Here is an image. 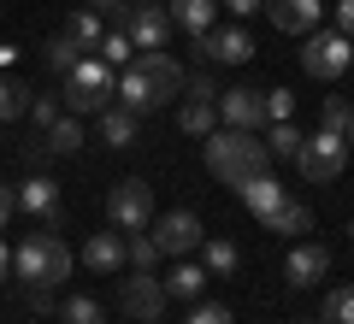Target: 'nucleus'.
<instances>
[{
    "label": "nucleus",
    "instance_id": "a211bd4d",
    "mask_svg": "<svg viewBox=\"0 0 354 324\" xmlns=\"http://www.w3.org/2000/svg\"><path fill=\"white\" fill-rule=\"evenodd\" d=\"M165 12H171V24H177V30H189V36L201 41L207 30H213V18H218V0H171Z\"/></svg>",
    "mask_w": 354,
    "mask_h": 324
},
{
    "label": "nucleus",
    "instance_id": "f704fd0d",
    "mask_svg": "<svg viewBox=\"0 0 354 324\" xmlns=\"http://www.w3.org/2000/svg\"><path fill=\"white\" fill-rule=\"evenodd\" d=\"M30 118H36V130H53L59 124V100L53 95H30Z\"/></svg>",
    "mask_w": 354,
    "mask_h": 324
},
{
    "label": "nucleus",
    "instance_id": "ea45409f",
    "mask_svg": "<svg viewBox=\"0 0 354 324\" xmlns=\"http://www.w3.org/2000/svg\"><path fill=\"white\" fill-rule=\"evenodd\" d=\"M260 6H266V0H225V12H230V18H254Z\"/></svg>",
    "mask_w": 354,
    "mask_h": 324
},
{
    "label": "nucleus",
    "instance_id": "72a5a7b5",
    "mask_svg": "<svg viewBox=\"0 0 354 324\" xmlns=\"http://www.w3.org/2000/svg\"><path fill=\"white\" fill-rule=\"evenodd\" d=\"M183 324H236V318H230V307H218V301H195Z\"/></svg>",
    "mask_w": 354,
    "mask_h": 324
},
{
    "label": "nucleus",
    "instance_id": "1a4fd4ad",
    "mask_svg": "<svg viewBox=\"0 0 354 324\" xmlns=\"http://www.w3.org/2000/svg\"><path fill=\"white\" fill-rule=\"evenodd\" d=\"M118 30H124L130 41H136L142 53L148 48H165V41H171V12H165L160 0H136V6H124V18H118Z\"/></svg>",
    "mask_w": 354,
    "mask_h": 324
},
{
    "label": "nucleus",
    "instance_id": "f3484780",
    "mask_svg": "<svg viewBox=\"0 0 354 324\" xmlns=\"http://www.w3.org/2000/svg\"><path fill=\"white\" fill-rule=\"evenodd\" d=\"M236 195H242V207H248L254 218H260V225L283 207V200H290V195H283V183H278V177H266V171H260V177H248V183H242Z\"/></svg>",
    "mask_w": 354,
    "mask_h": 324
},
{
    "label": "nucleus",
    "instance_id": "393cba45",
    "mask_svg": "<svg viewBox=\"0 0 354 324\" xmlns=\"http://www.w3.org/2000/svg\"><path fill=\"white\" fill-rule=\"evenodd\" d=\"M124 254H130V271H153V265L165 260L160 242H153L148 230H130V236H124Z\"/></svg>",
    "mask_w": 354,
    "mask_h": 324
},
{
    "label": "nucleus",
    "instance_id": "5701e85b",
    "mask_svg": "<svg viewBox=\"0 0 354 324\" xmlns=\"http://www.w3.org/2000/svg\"><path fill=\"white\" fill-rule=\"evenodd\" d=\"M65 36L77 41V48H101V36H106V24H101V12H95V6H77L71 12V24H65Z\"/></svg>",
    "mask_w": 354,
    "mask_h": 324
},
{
    "label": "nucleus",
    "instance_id": "f03ea898",
    "mask_svg": "<svg viewBox=\"0 0 354 324\" xmlns=\"http://www.w3.org/2000/svg\"><path fill=\"white\" fill-rule=\"evenodd\" d=\"M266 165H272V148L260 142V130H230V124H218L213 136H207V171H213L218 183L242 189L248 177H260Z\"/></svg>",
    "mask_w": 354,
    "mask_h": 324
},
{
    "label": "nucleus",
    "instance_id": "aec40b11",
    "mask_svg": "<svg viewBox=\"0 0 354 324\" xmlns=\"http://www.w3.org/2000/svg\"><path fill=\"white\" fill-rule=\"evenodd\" d=\"M266 230H272V236H307V230H313V207H307V200H283V207L266 218Z\"/></svg>",
    "mask_w": 354,
    "mask_h": 324
},
{
    "label": "nucleus",
    "instance_id": "dca6fc26",
    "mask_svg": "<svg viewBox=\"0 0 354 324\" xmlns=\"http://www.w3.org/2000/svg\"><path fill=\"white\" fill-rule=\"evenodd\" d=\"M201 53H207V59H213V65H242V59H248V53H254V41H248V30H207V36H201Z\"/></svg>",
    "mask_w": 354,
    "mask_h": 324
},
{
    "label": "nucleus",
    "instance_id": "79ce46f5",
    "mask_svg": "<svg viewBox=\"0 0 354 324\" xmlns=\"http://www.w3.org/2000/svg\"><path fill=\"white\" fill-rule=\"evenodd\" d=\"M30 312H53V295H48V289H30Z\"/></svg>",
    "mask_w": 354,
    "mask_h": 324
},
{
    "label": "nucleus",
    "instance_id": "ddd939ff",
    "mask_svg": "<svg viewBox=\"0 0 354 324\" xmlns=\"http://www.w3.org/2000/svg\"><path fill=\"white\" fill-rule=\"evenodd\" d=\"M83 265H88V271H101V277L124 271V265H130V254H124V230H95V236L83 242Z\"/></svg>",
    "mask_w": 354,
    "mask_h": 324
},
{
    "label": "nucleus",
    "instance_id": "39448f33",
    "mask_svg": "<svg viewBox=\"0 0 354 324\" xmlns=\"http://www.w3.org/2000/svg\"><path fill=\"white\" fill-rule=\"evenodd\" d=\"M301 71H307V77H319V83H337L342 71H354V41L342 36V30H307Z\"/></svg>",
    "mask_w": 354,
    "mask_h": 324
},
{
    "label": "nucleus",
    "instance_id": "a18cd8bd",
    "mask_svg": "<svg viewBox=\"0 0 354 324\" xmlns=\"http://www.w3.org/2000/svg\"><path fill=\"white\" fill-rule=\"evenodd\" d=\"M301 324H313V318H301Z\"/></svg>",
    "mask_w": 354,
    "mask_h": 324
},
{
    "label": "nucleus",
    "instance_id": "e433bc0d",
    "mask_svg": "<svg viewBox=\"0 0 354 324\" xmlns=\"http://www.w3.org/2000/svg\"><path fill=\"white\" fill-rule=\"evenodd\" d=\"M12 212H18V183H0V230H6Z\"/></svg>",
    "mask_w": 354,
    "mask_h": 324
},
{
    "label": "nucleus",
    "instance_id": "bb28decb",
    "mask_svg": "<svg viewBox=\"0 0 354 324\" xmlns=\"http://www.w3.org/2000/svg\"><path fill=\"white\" fill-rule=\"evenodd\" d=\"M41 136H48L53 153H71V148H83V118H77V113H59V124L41 130Z\"/></svg>",
    "mask_w": 354,
    "mask_h": 324
},
{
    "label": "nucleus",
    "instance_id": "4be33fe9",
    "mask_svg": "<svg viewBox=\"0 0 354 324\" xmlns=\"http://www.w3.org/2000/svg\"><path fill=\"white\" fill-rule=\"evenodd\" d=\"M201 265H207V277H230V271L242 265V254H236V242L207 236V242H201Z\"/></svg>",
    "mask_w": 354,
    "mask_h": 324
},
{
    "label": "nucleus",
    "instance_id": "cd10ccee",
    "mask_svg": "<svg viewBox=\"0 0 354 324\" xmlns=\"http://www.w3.org/2000/svg\"><path fill=\"white\" fill-rule=\"evenodd\" d=\"M59 324H106V312H101V301L71 295V301H59Z\"/></svg>",
    "mask_w": 354,
    "mask_h": 324
},
{
    "label": "nucleus",
    "instance_id": "4468645a",
    "mask_svg": "<svg viewBox=\"0 0 354 324\" xmlns=\"http://www.w3.org/2000/svg\"><path fill=\"white\" fill-rule=\"evenodd\" d=\"M325 271H330V248H325V242H295V248H290V265H283V277H290L295 289H313Z\"/></svg>",
    "mask_w": 354,
    "mask_h": 324
},
{
    "label": "nucleus",
    "instance_id": "c756f323",
    "mask_svg": "<svg viewBox=\"0 0 354 324\" xmlns=\"http://www.w3.org/2000/svg\"><path fill=\"white\" fill-rule=\"evenodd\" d=\"M130 48H136V41H130L124 30L113 24V30H106V36H101V48H95V53H101V59L113 65V71H124V65H130Z\"/></svg>",
    "mask_w": 354,
    "mask_h": 324
},
{
    "label": "nucleus",
    "instance_id": "20e7f679",
    "mask_svg": "<svg viewBox=\"0 0 354 324\" xmlns=\"http://www.w3.org/2000/svg\"><path fill=\"white\" fill-rule=\"evenodd\" d=\"M59 95H65V106H71L77 118H88V113H106V100L118 95V71L101 59V53H83V59H77L71 71L59 77Z\"/></svg>",
    "mask_w": 354,
    "mask_h": 324
},
{
    "label": "nucleus",
    "instance_id": "7c9ffc66",
    "mask_svg": "<svg viewBox=\"0 0 354 324\" xmlns=\"http://www.w3.org/2000/svg\"><path fill=\"white\" fill-rule=\"evenodd\" d=\"M0 118H30V88L0 77Z\"/></svg>",
    "mask_w": 354,
    "mask_h": 324
},
{
    "label": "nucleus",
    "instance_id": "423d86ee",
    "mask_svg": "<svg viewBox=\"0 0 354 324\" xmlns=\"http://www.w3.org/2000/svg\"><path fill=\"white\" fill-rule=\"evenodd\" d=\"M348 136H330V130H313V136L301 142V153H295V165H301L307 183H337L342 165H348Z\"/></svg>",
    "mask_w": 354,
    "mask_h": 324
},
{
    "label": "nucleus",
    "instance_id": "2f4dec72",
    "mask_svg": "<svg viewBox=\"0 0 354 324\" xmlns=\"http://www.w3.org/2000/svg\"><path fill=\"white\" fill-rule=\"evenodd\" d=\"M325 324H354V283H342V289L325 295Z\"/></svg>",
    "mask_w": 354,
    "mask_h": 324
},
{
    "label": "nucleus",
    "instance_id": "6e6552de",
    "mask_svg": "<svg viewBox=\"0 0 354 324\" xmlns=\"http://www.w3.org/2000/svg\"><path fill=\"white\" fill-rule=\"evenodd\" d=\"M165 301H171L165 295V277H153V271H130V283H118V307L136 324H160Z\"/></svg>",
    "mask_w": 354,
    "mask_h": 324
},
{
    "label": "nucleus",
    "instance_id": "c85d7f7f",
    "mask_svg": "<svg viewBox=\"0 0 354 324\" xmlns=\"http://www.w3.org/2000/svg\"><path fill=\"white\" fill-rule=\"evenodd\" d=\"M301 130L290 124V118H283V124H272V136H266V148H272V160H295V153H301Z\"/></svg>",
    "mask_w": 354,
    "mask_h": 324
},
{
    "label": "nucleus",
    "instance_id": "c9c22d12",
    "mask_svg": "<svg viewBox=\"0 0 354 324\" xmlns=\"http://www.w3.org/2000/svg\"><path fill=\"white\" fill-rule=\"evenodd\" d=\"M290 113H295V95L290 88H272V95H266V124H283Z\"/></svg>",
    "mask_w": 354,
    "mask_h": 324
},
{
    "label": "nucleus",
    "instance_id": "58836bf2",
    "mask_svg": "<svg viewBox=\"0 0 354 324\" xmlns=\"http://www.w3.org/2000/svg\"><path fill=\"white\" fill-rule=\"evenodd\" d=\"M83 6H95V12H106V18H113V24H118V18H124V6H130V0H83Z\"/></svg>",
    "mask_w": 354,
    "mask_h": 324
},
{
    "label": "nucleus",
    "instance_id": "f8f14e48",
    "mask_svg": "<svg viewBox=\"0 0 354 324\" xmlns=\"http://www.w3.org/2000/svg\"><path fill=\"white\" fill-rule=\"evenodd\" d=\"M18 207H24L30 218H41V225H59V183H53L48 171H30L24 183H18Z\"/></svg>",
    "mask_w": 354,
    "mask_h": 324
},
{
    "label": "nucleus",
    "instance_id": "37998d69",
    "mask_svg": "<svg viewBox=\"0 0 354 324\" xmlns=\"http://www.w3.org/2000/svg\"><path fill=\"white\" fill-rule=\"evenodd\" d=\"M12 271V248H6V242H0V277Z\"/></svg>",
    "mask_w": 354,
    "mask_h": 324
},
{
    "label": "nucleus",
    "instance_id": "49530a36",
    "mask_svg": "<svg viewBox=\"0 0 354 324\" xmlns=\"http://www.w3.org/2000/svg\"><path fill=\"white\" fill-rule=\"evenodd\" d=\"M348 236H354V225H348Z\"/></svg>",
    "mask_w": 354,
    "mask_h": 324
},
{
    "label": "nucleus",
    "instance_id": "6ab92c4d",
    "mask_svg": "<svg viewBox=\"0 0 354 324\" xmlns=\"http://www.w3.org/2000/svg\"><path fill=\"white\" fill-rule=\"evenodd\" d=\"M177 130H183V136H213L218 130V100H183V106H177Z\"/></svg>",
    "mask_w": 354,
    "mask_h": 324
},
{
    "label": "nucleus",
    "instance_id": "9d476101",
    "mask_svg": "<svg viewBox=\"0 0 354 324\" xmlns=\"http://www.w3.org/2000/svg\"><path fill=\"white\" fill-rule=\"evenodd\" d=\"M148 236L160 242L165 260H183V254H195V248L207 242V230H201L195 212H165V218H153V225H148Z\"/></svg>",
    "mask_w": 354,
    "mask_h": 324
},
{
    "label": "nucleus",
    "instance_id": "a19ab883",
    "mask_svg": "<svg viewBox=\"0 0 354 324\" xmlns=\"http://www.w3.org/2000/svg\"><path fill=\"white\" fill-rule=\"evenodd\" d=\"M189 95L195 100H218V88H213V77H189Z\"/></svg>",
    "mask_w": 354,
    "mask_h": 324
},
{
    "label": "nucleus",
    "instance_id": "7ed1b4c3",
    "mask_svg": "<svg viewBox=\"0 0 354 324\" xmlns=\"http://www.w3.org/2000/svg\"><path fill=\"white\" fill-rule=\"evenodd\" d=\"M12 277L30 289H53L71 277V248H65V236H53V230H36V236H24L12 248Z\"/></svg>",
    "mask_w": 354,
    "mask_h": 324
},
{
    "label": "nucleus",
    "instance_id": "412c9836",
    "mask_svg": "<svg viewBox=\"0 0 354 324\" xmlns=\"http://www.w3.org/2000/svg\"><path fill=\"white\" fill-rule=\"evenodd\" d=\"M101 142L106 148H136V113L130 106H106L101 113Z\"/></svg>",
    "mask_w": 354,
    "mask_h": 324
},
{
    "label": "nucleus",
    "instance_id": "473e14b6",
    "mask_svg": "<svg viewBox=\"0 0 354 324\" xmlns=\"http://www.w3.org/2000/svg\"><path fill=\"white\" fill-rule=\"evenodd\" d=\"M348 124H354V106H348L342 95H330V100H325V124H319V130H330V136H348Z\"/></svg>",
    "mask_w": 354,
    "mask_h": 324
},
{
    "label": "nucleus",
    "instance_id": "4c0bfd02",
    "mask_svg": "<svg viewBox=\"0 0 354 324\" xmlns=\"http://www.w3.org/2000/svg\"><path fill=\"white\" fill-rule=\"evenodd\" d=\"M337 30L354 41V0H337Z\"/></svg>",
    "mask_w": 354,
    "mask_h": 324
},
{
    "label": "nucleus",
    "instance_id": "c03bdc74",
    "mask_svg": "<svg viewBox=\"0 0 354 324\" xmlns=\"http://www.w3.org/2000/svg\"><path fill=\"white\" fill-rule=\"evenodd\" d=\"M348 148H354V124H348Z\"/></svg>",
    "mask_w": 354,
    "mask_h": 324
},
{
    "label": "nucleus",
    "instance_id": "a878e982",
    "mask_svg": "<svg viewBox=\"0 0 354 324\" xmlns=\"http://www.w3.org/2000/svg\"><path fill=\"white\" fill-rule=\"evenodd\" d=\"M77 59H83V48H77V41L65 36V30H59L53 41H41V65H48V71H59V77H65Z\"/></svg>",
    "mask_w": 354,
    "mask_h": 324
},
{
    "label": "nucleus",
    "instance_id": "b1692460",
    "mask_svg": "<svg viewBox=\"0 0 354 324\" xmlns=\"http://www.w3.org/2000/svg\"><path fill=\"white\" fill-rule=\"evenodd\" d=\"M201 289H207V265L177 260V271L165 277V295H177V301H201Z\"/></svg>",
    "mask_w": 354,
    "mask_h": 324
},
{
    "label": "nucleus",
    "instance_id": "2eb2a0df",
    "mask_svg": "<svg viewBox=\"0 0 354 324\" xmlns=\"http://www.w3.org/2000/svg\"><path fill=\"white\" fill-rule=\"evenodd\" d=\"M266 12H272V30H283V36L319 30V0H266Z\"/></svg>",
    "mask_w": 354,
    "mask_h": 324
},
{
    "label": "nucleus",
    "instance_id": "9b49d317",
    "mask_svg": "<svg viewBox=\"0 0 354 324\" xmlns=\"http://www.w3.org/2000/svg\"><path fill=\"white\" fill-rule=\"evenodd\" d=\"M218 118L230 130H260L266 124V88H225L218 95Z\"/></svg>",
    "mask_w": 354,
    "mask_h": 324
},
{
    "label": "nucleus",
    "instance_id": "f257e3e1",
    "mask_svg": "<svg viewBox=\"0 0 354 324\" xmlns=\"http://www.w3.org/2000/svg\"><path fill=\"white\" fill-rule=\"evenodd\" d=\"M177 88H189V71L171 59L165 48H148L136 53V59L118 71V106H130V113H160V106H171Z\"/></svg>",
    "mask_w": 354,
    "mask_h": 324
},
{
    "label": "nucleus",
    "instance_id": "0eeeda50",
    "mask_svg": "<svg viewBox=\"0 0 354 324\" xmlns=\"http://www.w3.org/2000/svg\"><path fill=\"white\" fill-rule=\"evenodd\" d=\"M106 218H113V230H148L153 225V189L142 183V177H124V183L106 189Z\"/></svg>",
    "mask_w": 354,
    "mask_h": 324
}]
</instances>
